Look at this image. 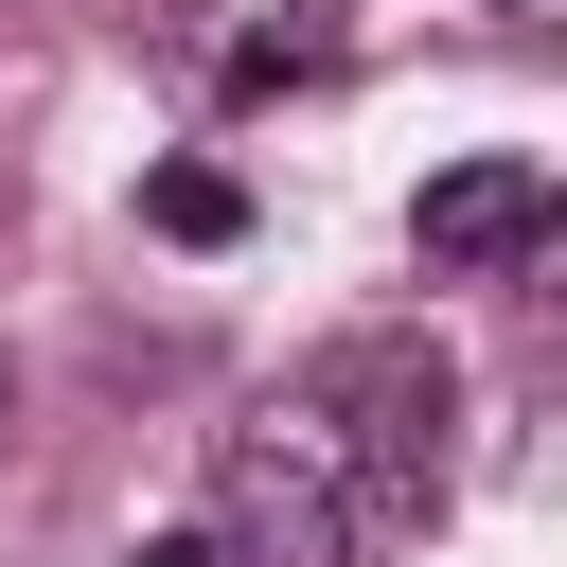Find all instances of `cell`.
Wrapping results in <instances>:
<instances>
[{"instance_id":"cell-1","label":"cell","mask_w":567,"mask_h":567,"mask_svg":"<svg viewBox=\"0 0 567 567\" xmlns=\"http://www.w3.org/2000/svg\"><path fill=\"white\" fill-rule=\"evenodd\" d=\"M213 532H230L248 567H354V549H372V514H354V425H337L319 372L266 390V408L213 443Z\"/></svg>"},{"instance_id":"cell-2","label":"cell","mask_w":567,"mask_h":567,"mask_svg":"<svg viewBox=\"0 0 567 567\" xmlns=\"http://www.w3.org/2000/svg\"><path fill=\"white\" fill-rule=\"evenodd\" d=\"M319 390H337V425H354V514H372V532L443 514V408H461V372H443L425 337H337Z\"/></svg>"},{"instance_id":"cell-3","label":"cell","mask_w":567,"mask_h":567,"mask_svg":"<svg viewBox=\"0 0 567 567\" xmlns=\"http://www.w3.org/2000/svg\"><path fill=\"white\" fill-rule=\"evenodd\" d=\"M549 230H567V177H549V159H461V177H425V213H408V248H425L443 284L532 266Z\"/></svg>"},{"instance_id":"cell-4","label":"cell","mask_w":567,"mask_h":567,"mask_svg":"<svg viewBox=\"0 0 567 567\" xmlns=\"http://www.w3.org/2000/svg\"><path fill=\"white\" fill-rule=\"evenodd\" d=\"M142 230H159V248H230V230H248V177H230V159H159V177H142Z\"/></svg>"},{"instance_id":"cell-5","label":"cell","mask_w":567,"mask_h":567,"mask_svg":"<svg viewBox=\"0 0 567 567\" xmlns=\"http://www.w3.org/2000/svg\"><path fill=\"white\" fill-rule=\"evenodd\" d=\"M124 567H248V549H230V532H142Z\"/></svg>"},{"instance_id":"cell-6","label":"cell","mask_w":567,"mask_h":567,"mask_svg":"<svg viewBox=\"0 0 567 567\" xmlns=\"http://www.w3.org/2000/svg\"><path fill=\"white\" fill-rule=\"evenodd\" d=\"M0 425H18V372H0Z\"/></svg>"}]
</instances>
